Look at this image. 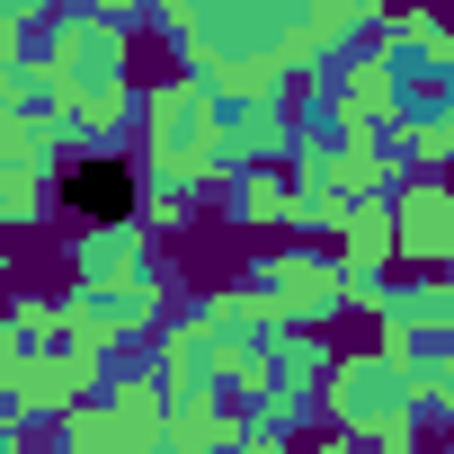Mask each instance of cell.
I'll return each instance as SVG.
<instances>
[{
	"mask_svg": "<svg viewBox=\"0 0 454 454\" xmlns=\"http://www.w3.org/2000/svg\"><path fill=\"white\" fill-rule=\"evenodd\" d=\"M63 196H72V214H90V223H125V214H134V178L107 169V160H81V169L63 178Z\"/></svg>",
	"mask_w": 454,
	"mask_h": 454,
	"instance_id": "cell-1",
	"label": "cell"
}]
</instances>
